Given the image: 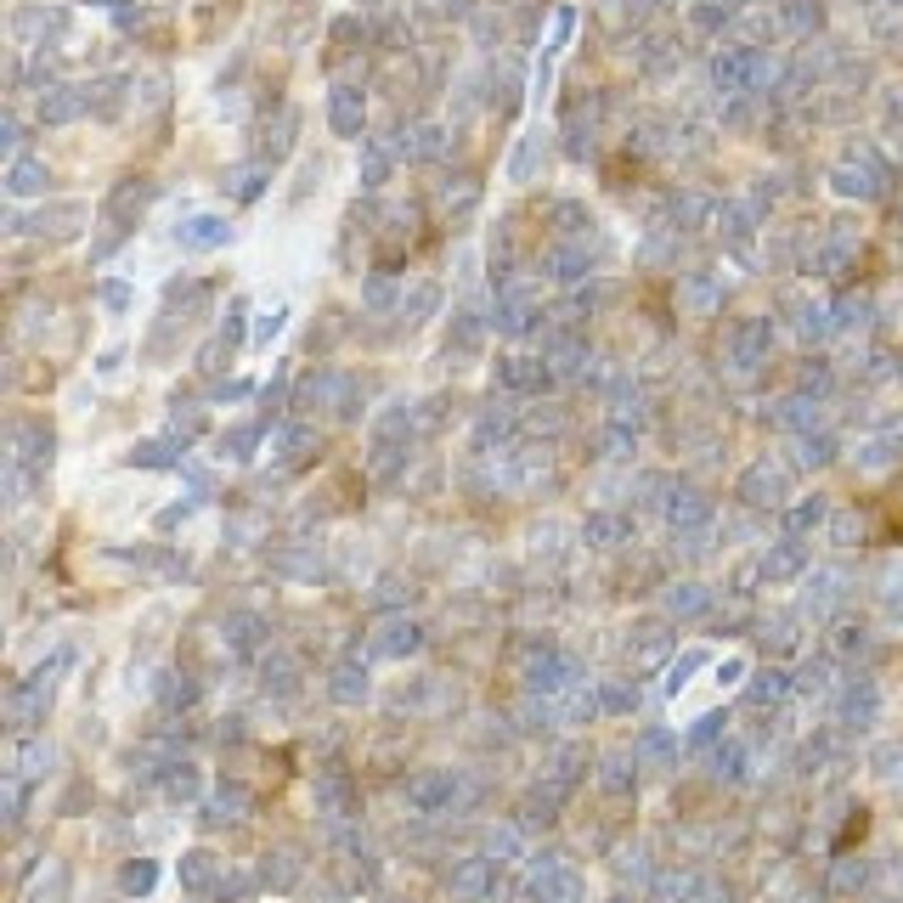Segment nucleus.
<instances>
[{"label": "nucleus", "mask_w": 903, "mask_h": 903, "mask_svg": "<svg viewBox=\"0 0 903 903\" xmlns=\"http://www.w3.org/2000/svg\"><path fill=\"white\" fill-rule=\"evenodd\" d=\"M85 226V204H51V210H40V215H12L7 221V231L12 238H74V231Z\"/></svg>", "instance_id": "f257e3e1"}, {"label": "nucleus", "mask_w": 903, "mask_h": 903, "mask_svg": "<svg viewBox=\"0 0 903 903\" xmlns=\"http://www.w3.org/2000/svg\"><path fill=\"white\" fill-rule=\"evenodd\" d=\"M231 243V221L226 215H210V210H198L187 221H176V249L181 254H215Z\"/></svg>", "instance_id": "f03ea898"}, {"label": "nucleus", "mask_w": 903, "mask_h": 903, "mask_svg": "<svg viewBox=\"0 0 903 903\" xmlns=\"http://www.w3.org/2000/svg\"><path fill=\"white\" fill-rule=\"evenodd\" d=\"M328 130L340 142H361V130H367V96H361V85H333L328 91Z\"/></svg>", "instance_id": "7ed1b4c3"}, {"label": "nucleus", "mask_w": 903, "mask_h": 903, "mask_svg": "<svg viewBox=\"0 0 903 903\" xmlns=\"http://www.w3.org/2000/svg\"><path fill=\"white\" fill-rule=\"evenodd\" d=\"M497 384H503L509 395H543V390H554V361H543V356H503V361H497Z\"/></svg>", "instance_id": "20e7f679"}, {"label": "nucleus", "mask_w": 903, "mask_h": 903, "mask_svg": "<svg viewBox=\"0 0 903 903\" xmlns=\"http://www.w3.org/2000/svg\"><path fill=\"white\" fill-rule=\"evenodd\" d=\"M537 317H543L537 299H531L525 288H514V283L497 294V306H491V328L503 333V340H525V333L537 328Z\"/></svg>", "instance_id": "39448f33"}, {"label": "nucleus", "mask_w": 903, "mask_h": 903, "mask_svg": "<svg viewBox=\"0 0 903 903\" xmlns=\"http://www.w3.org/2000/svg\"><path fill=\"white\" fill-rule=\"evenodd\" d=\"M158 198V181H147V176H130V181H119L114 192H108V204H103V221L108 226H130V221H142V210Z\"/></svg>", "instance_id": "423d86ee"}, {"label": "nucleus", "mask_w": 903, "mask_h": 903, "mask_svg": "<svg viewBox=\"0 0 903 903\" xmlns=\"http://www.w3.org/2000/svg\"><path fill=\"white\" fill-rule=\"evenodd\" d=\"M12 28H17V40H23V46L46 51L51 35H69V12H62V7H17Z\"/></svg>", "instance_id": "0eeeda50"}, {"label": "nucleus", "mask_w": 903, "mask_h": 903, "mask_svg": "<svg viewBox=\"0 0 903 903\" xmlns=\"http://www.w3.org/2000/svg\"><path fill=\"white\" fill-rule=\"evenodd\" d=\"M525 684L537 689V694H565L577 684V661L571 655H559L554 644H543V655L531 661V673H525Z\"/></svg>", "instance_id": "6e6552de"}, {"label": "nucleus", "mask_w": 903, "mask_h": 903, "mask_svg": "<svg viewBox=\"0 0 903 903\" xmlns=\"http://www.w3.org/2000/svg\"><path fill=\"white\" fill-rule=\"evenodd\" d=\"M395 164H401L395 130H390V136H367V142H361V164H356V176H361V187H367V192H379V187L390 181Z\"/></svg>", "instance_id": "1a4fd4ad"}, {"label": "nucleus", "mask_w": 903, "mask_h": 903, "mask_svg": "<svg viewBox=\"0 0 903 903\" xmlns=\"http://www.w3.org/2000/svg\"><path fill=\"white\" fill-rule=\"evenodd\" d=\"M124 103H136V80H130V74H108V80H91L85 85V108L96 119H119Z\"/></svg>", "instance_id": "9d476101"}, {"label": "nucleus", "mask_w": 903, "mask_h": 903, "mask_svg": "<svg viewBox=\"0 0 903 903\" xmlns=\"http://www.w3.org/2000/svg\"><path fill=\"white\" fill-rule=\"evenodd\" d=\"M35 114H40V124H51V130L74 124L80 114H91V108H85V85H62V80H57L51 91H40Z\"/></svg>", "instance_id": "9b49d317"}, {"label": "nucleus", "mask_w": 903, "mask_h": 903, "mask_svg": "<svg viewBox=\"0 0 903 903\" xmlns=\"http://www.w3.org/2000/svg\"><path fill=\"white\" fill-rule=\"evenodd\" d=\"M548 164V130L543 124H531V130H520V142H514V153H509V181H537V170Z\"/></svg>", "instance_id": "f8f14e48"}, {"label": "nucleus", "mask_w": 903, "mask_h": 903, "mask_svg": "<svg viewBox=\"0 0 903 903\" xmlns=\"http://www.w3.org/2000/svg\"><path fill=\"white\" fill-rule=\"evenodd\" d=\"M272 187V164L265 158H249V164H231V170L221 176V192L231 198V204H254V198Z\"/></svg>", "instance_id": "ddd939ff"}, {"label": "nucleus", "mask_w": 903, "mask_h": 903, "mask_svg": "<svg viewBox=\"0 0 903 903\" xmlns=\"http://www.w3.org/2000/svg\"><path fill=\"white\" fill-rule=\"evenodd\" d=\"M395 147L407 164H435L447 153V124H407V130H395Z\"/></svg>", "instance_id": "4468645a"}, {"label": "nucleus", "mask_w": 903, "mask_h": 903, "mask_svg": "<svg viewBox=\"0 0 903 903\" xmlns=\"http://www.w3.org/2000/svg\"><path fill=\"white\" fill-rule=\"evenodd\" d=\"M598 108H605V103L593 96V103H577L571 119H565V153H571V158H593V147H598Z\"/></svg>", "instance_id": "2eb2a0df"}, {"label": "nucleus", "mask_w": 903, "mask_h": 903, "mask_svg": "<svg viewBox=\"0 0 903 903\" xmlns=\"http://www.w3.org/2000/svg\"><path fill=\"white\" fill-rule=\"evenodd\" d=\"M543 272H548L554 283H587V277H593V254H587V243H571V238H565L559 249L543 254Z\"/></svg>", "instance_id": "dca6fc26"}, {"label": "nucleus", "mask_w": 903, "mask_h": 903, "mask_svg": "<svg viewBox=\"0 0 903 903\" xmlns=\"http://www.w3.org/2000/svg\"><path fill=\"white\" fill-rule=\"evenodd\" d=\"M486 328H491V317H480L475 306H458L452 322H447V356H475L480 340H486Z\"/></svg>", "instance_id": "f3484780"}, {"label": "nucleus", "mask_w": 903, "mask_h": 903, "mask_svg": "<svg viewBox=\"0 0 903 903\" xmlns=\"http://www.w3.org/2000/svg\"><path fill=\"white\" fill-rule=\"evenodd\" d=\"M130 470H187V441H176V435H158V441H142V447H130Z\"/></svg>", "instance_id": "a211bd4d"}, {"label": "nucleus", "mask_w": 903, "mask_h": 903, "mask_svg": "<svg viewBox=\"0 0 903 903\" xmlns=\"http://www.w3.org/2000/svg\"><path fill=\"white\" fill-rule=\"evenodd\" d=\"M531 898H537V903H582V876H577V869H565V864H543Z\"/></svg>", "instance_id": "6ab92c4d"}, {"label": "nucleus", "mask_w": 903, "mask_h": 903, "mask_svg": "<svg viewBox=\"0 0 903 903\" xmlns=\"http://www.w3.org/2000/svg\"><path fill=\"white\" fill-rule=\"evenodd\" d=\"M51 187V170L35 158V153H17L12 164H7V192L12 198H40Z\"/></svg>", "instance_id": "aec40b11"}, {"label": "nucleus", "mask_w": 903, "mask_h": 903, "mask_svg": "<svg viewBox=\"0 0 903 903\" xmlns=\"http://www.w3.org/2000/svg\"><path fill=\"white\" fill-rule=\"evenodd\" d=\"M452 796H458V774H447V768H441V774H424V780L407 785V801H413L418 813H441Z\"/></svg>", "instance_id": "412c9836"}, {"label": "nucleus", "mask_w": 903, "mask_h": 903, "mask_svg": "<svg viewBox=\"0 0 903 903\" xmlns=\"http://www.w3.org/2000/svg\"><path fill=\"white\" fill-rule=\"evenodd\" d=\"M514 429H520L514 407H509V401H491V407L475 418V447H480V452H491V441H509Z\"/></svg>", "instance_id": "4be33fe9"}, {"label": "nucleus", "mask_w": 903, "mask_h": 903, "mask_svg": "<svg viewBox=\"0 0 903 903\" xmlns=\"http://www.w3.org/2000/svg\"><path fill=\"white\" fill-rule=\"evenodd\" d=\"M424 644V632H418V621H384L379 632H373V655H390V661H401V655H413Z\"/></svg>", "instance_id": "5701e85b"}, {"label": "nucleus", "mask_w": 903, "mask_h": 903, "mask_svg": "<svg viewBox=\"0 0 903 903\" xmlns=\"http://www.w3.org/2000/svg\"><path fill=\"white\" fill-rule=\"evenodd\" d=\"M311 447H317V429L311 424H283L272 435V463H283V470H288V463H299Z\"/></svg>", "instance_id": "b1692460"}, {"label": "nucleus", "mask_w": 903, "mask_h": 903, "mask_svg": "<svg viewBox=\"0 0 903 903\" xmlns=\"http://www.w3.org/2000/svg\"><path fill=\"white\" fill-rule=\"evenodd\" d=\"M221 639L231 644V655H254V650L265 644V621H260V616H226Z\"/></svg>", "instance_id": "393cba45"}, {"label": "nucleus", "mask_w": 903, "mask_h": 903, "mask_svg": "<svg viewBox=\"0 0 903 903\" xmlns=\"http://www.w3.org/2000/svg\"><path fill=\"white\" fill-rule=\"evenodd\" d=\"M265 441V424H231V429H221V458H238V463H249L254 458V447Z\"/></svg>", "instance_id": "a878e982"}, {"label": "nucleus", "mask_w": 903, "mask_h": 903, "mask_svg": "<svg viewBox=\"0 0 903 903\" xmlns=\"http://www.w3.org/2000/svg\"><path fill=\"white\" fill-rule=\"evenodd\" d=\"M215 876H221L215 853L198 847V853H187V858H181V887H187V892H210V887H215Z\"/></svg>", "instance_id": "bb28decb"}, {"label": "nucleus", "mask_w": 903, "mask_h": 903, "mask_svg": "<svg viewBox=\"0 0 903 903\" xmlns=\"http://www.w3.org/2000/svg\"><path fill=\"white\" fill-rule=\"evenodd\" d=\"M475 204H480V181H475V176L441 181V210H447V215H470Z\"/></svg>", "instance_id": "cd10ccee"}, {"label": "nucleus", "mask_w": 903, "mask_h": 903, "mask_svg": "<svg viewBox=\"0 0 903 903\" xmlns=\"http://www.w3.org/2000/svg\"><path fill=\"white\" fill-rule=\"evenodd\" d=\"M627 537H632V520L627 514H593L587 520V543L593 548H621Z\"/></svg>", "instance_id": "c85d7f7f"}, {"label": "nucleus", "mask_w": 903, "mask_h": 903, "mask_svg": "<svg viewBox=\"0 0 903 903\" xmlns=\"http://www.w3.org/2000/svg\"><path fill=\"white\" fill-rule=\"evenodd\" d=\"M333 700H345V706H356V700L367 694V666L361 661H340V666H333Z\"/></svg>", "instance_id": "c756f323"}, {"label": "nucleus", "mask_w": 903, "mask_h": 903, "mask_svg": "<svg viewBox=\"0 0 903 903\" xmlns=\"http://www.w3.org/2000/svg\"><path fill=\"white\" fill-rule=\"evenodd\" d=\"M317 801L328 808V819H350V808H356V791H350L340 774H328V780L317 785Z\"/></svg>", "instance_id": "7c9ffc66"}, {"label": "nucleus", "mask_w": 903, "mask_h": 903, "mask_svg": "<svg viewBox=\"0 0 903 903\" xmlns=\"http://www.w3.org/2000/svg\"><path fill=\"white\" fill-rule=\"evenodd\" d=\"M153 881H158L153 858H130V864L119 869V892H124V898H147V892H153Z\"/></svg>", "instance_id": "2f4dec72"}, {"label": "nucleus", "mask_w": 903, "mask_h": 903, "mask_svg": "<svg viewBox=\"0 0 903 903\" xmlns=\"http://www.w3.org/2000/svg\"><path fill=\"white\" fill-rule=\"evenodd\" d=\"M435 306H441V288H435V283H418V288H413V299H401V322L418 328Z\"/></svg>", "instance_id": "473e14b6"}, {"label": "nucleus", "mask_w": 903, "mask_h": 903, "mask_svg": "<svg viewBox=\"0 0 903 903\" xmlns=\"http://www.w3.org/2000/svg\"><path fill=\"white\" fill-rule=\"evenodd\" d=\"M243 328H249V299H231V306H226V322L215 328V340H221L226 350H238V345H243Z\"/></svg>", "instance_id": "72a5a7b5"}, {"label": "nucleus", "mask_w": 903, "mask_h": 903, "mask_svg": "<svg viewBox=\"0 0 903 903\" xmlns=\"http://www.w3.org/2000/svg\"><path fill=\"white\" fill-rule=\"evenodd\" d=\"M361 306H367V311H390V306H395V277H390V272H373V277H367V283H361Z\"/></svg>", "instance_id": "f704fd0d"}, {"label": "nucleus", "mask_w": 903, "mask_h": 903, "mask_svg": "<svg viewBox=\"0 0 903 903\" xmlns=\"http://www.w3.org/2000/svg\"><path fill=\"white\" fill-rule=\"evenodd\" d=\"M288 317H294L288 306H272V311H260V317H254V333H249V340H254V350H265V345H272L277 333L288 328Z\"/></svg>", "instance_id": "c9c22d12"}, {"label": "nucleus", "mask_w": 903, "mask_h": 903, "mask_svg": "<svg viewBox=\"0 0 903 903\" xmlns=\"http://www.w3.org/2000/svg\"><path fill=\"white\" fill-rule=\"evenodd\" d=\"M486 103L497 108V114H514V103H520V74H491V91H486Z\"/></svg>", "instance_id": "e433bc0d"}, {"label": "nucleus", "mask_w": 903, "mask_h": 903, "mask_svg": "<svg viewBox=\"0 0 903 903\" xmlns=\"http://www.w3.org/2000/svg\"><path fill=\"white\" fill-rule=\"evenodd\" d=\"M164 791H170L176 801H192V796H198V768H192V762H170V774H164Z\"/></svg>", "instance_id": "4c0bfd02"}, {"label": "nucleus", "mask_w": 903, "mask_h": 903, "mask_svg": "<svg viewBox=\"0 0 903 903\" xmlns=\"http://www.w3.org/2000/svg\"><path fill=\"white\" fill-rule=\"evenodd\" d=\"M260 407H265V418H277V413H288V361L277 367V379L260 390Z\"/></svg>", "instance_id": "58836bf2"}, {"label": "nucleus", "mask_w": 903, "mask_h": 903, "mask_svg": "<svg viewBox=\"0 0 903 903\" xmlns=\"http://www.w3.org/2000/svg\"><path fill=\"white\" fill-rule=\"evenodd\" d=\"M598 706H605V712H632V706H639V689H632V684H605V689H598Z\"/></svg>", "instance_id": "ea45409f"}, {"label": "nucleus", "mask_w": 903, "mask_h": 903, "mask_svg": "<svg viewBox=\"0 0 903 903\" xmlns=\"http://www.w3.org/2000/svg\"><path fill=\"white\" fill-rule=\"evenodd\" d=\"M96 294H103V306H108V311H130V306H136V288H130L124 277H108Z\"/></svg>", "instance_id": "a19ab883"}, {"label": "nucleus", "mask_w": 903, "mask_h": 903, "mask_svg": "<svg viewBox=\"0 0 903 903\" xmlns=\"http://www.w3.org/2000/svg\"><path fill=\"white\" fill-rule=\"evenodd\" d=\"M678 294H684V306H694V311H706V306H712V299H717V288H712L706 277H689V283H684Z\"/></svg>", "instance_id": "79ce46f5"}, {"label": "nucleus", "mask_w": 903, "mask_h": 903, "mask_svg": "<svg viewBox=\"0 0 903 903\" xmlns=\"http://www.w3.org/2000/svg\"><path fill=\"white\" fill-rule=\"evenodd\" d=\"M328 35H333V46H340V51H350V40L361 35V17H356V12H350V17H333Z\"/></svg>", "instance_id": "37998d69"}, {"label": "nucleus", "mask_w": 903, "mask_h": 903, "mask_svg": "<svg viewBox=\"0 0 903 903\" xmlns=\"http://www.w3.org/2000/svg\"><path fill=\"white\" fill-rule=\"evenodd\" d=\"M114 23L119 28H142L147 23V7H142V0H136V7H130V0H114Z\"/></svg>", "instance_id": "c03bdc74"}, {"label": "nucleus", "mask_w": 903, "mask_h": 903, "mask_svg": "<svg viewBox=\"0 0 903 903\" xmlns=\"http://www.w3.org/2000/svg\"><path fill=\"white\" fill-rule=\"evenodd\" d=\"M0 147H7L12 158L23 153V119L17 114H7V124H0Z\"/></svg>", "instance_id": "a18cd8bd"}, {"label": "nucleus", "mask_w": 903, "mask_h": 903, "mask_svg": "<svg viewBox=\"0 0 903 903\" xmlns=\"http://www.w3.org/2000/svg\"><path fill=\"white\" fill-rule=\"evenodd\" d=\"M740 673H746V661H740V655H728V661H717V673H712V678H717V689H734V684H740Z\"/></svg>", "instance_id": "49530a36"}, {"label": "nucleus", "mask_w": 903, "mask_h": 903, "mask_svg": "<svg viewBox=\"0 0 903 903\" xmlns=\"http://www.w3.org/2000/svg\"><path fill=\"white\" fill-rule=\"evenodd\" d=\"M164 91H170V85H164V74H153L142 85V108H164Z\"/></svg>", "instance_id": "de8ad7c7"}, {"label": "nucleus", "mask_w": 903, "mask_h": 903, "mask_svg": "<svg viewBox=\"0 0 903 903\" xmlns=\"http://www.w3.org/2000/svg\"><path fill=\"white\" fill-rule=\"evenodd\" d=\"M627 785H632V774H627L621 762H610V768H605V791H627Z\"/></svg>", "instance_id": "09e8293b"}, {"label": "nucleus", "mask_w": 903, "mask_h": 903, "mask_svg": "<svg viewBox=\"0 0 903 903\" xmlns=\"http://www.w3.org/2000/svg\"><path fill=\"white\" fill-rule=\"evenodd\" d=\"M243 395H249V384H243V379H238V384H215V390H210V401H243Z\"/></svg>", "instance_id": "8fccbe9b"}, {"label": "nucleus", "mask_w": 903, "mask_h": 903, "mask_svg": "<svg viewBox=\"0 0 903 903\" xmlns=\"http://www.w3.org/2000/svg\"><path fill=\"white\" fill-rule=\"evenodd\" d=\"M119 361H124V350L114 345V350H103V356H96V373H119Z\"/></svg>", "instance_id": "3c124183"}, {"label": "nucleus", "mask_w": 903, "mask_h": 903, "mask_svg": "<svg viewBox=\"0 0 903 903\" xmlns=\"http://www.w3.org/2000/svg\"><path fill=\"white\" fill-rule=\"evenodd\" d=\"M694 514H700V503H694V497L684 491V497H678V503H673V520H694Z\"/></svg>", "instance_id": "603ef678"}, {"label": "nucleus", "mask_w": 903, "mask_h": 903, "mask_svg": "<svg viewBox=\"0 0 903 903\" xmlns=\"http://www.w3.org/2000/svg\"><path fill=\"white\" fill-rule=\"evenodd\" d=\"M673 610H700V593H689V587L673 593Z\"/></svg>", "instance_id": "864d4df0"}, {"label": "nucleus", "mask_w": 903, "mask_h": 903, "mask_svg": "<svg viewBox=\"0 0 903 903\" xmlns=\"http://www.w3.org/2000/svg\"><path fill=\"white\" fill-rule=\"evenodd\" d=\"M610 903H632V898H610Z\"/></svg>", "instance_id": "5fc2aeb1"}]
</instances>
